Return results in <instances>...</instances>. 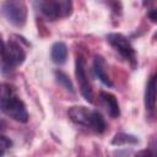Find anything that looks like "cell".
<instances>
[{"label":"cell","mask_w":157,"mask_h":157,"mask_svg":"<svg viewBox=\"0 0 157 157\" xmlns=\"http://www.w3.org/2000/svg\"><path fill=\"white\" fill-rule=\"evenodd\" d=\"M148 17L152 20V21H157V9H153L148 12Z\"/></svg>","instance_id":"cell-16"},{"label":"cell","mask_w":157,"mask_h":157,"mask_svg":"<svg viewBox=\"0 0 157 157\" xmlns=\"http://www.w3.org/2000/svg\"><path fill=\"white\" fill-rule=\"evenodd\" d=\"M135 157H157V142L151 148H146L137 152Z\"/></svg>","instance_id":"cell-14"},{"label":"cell","mask_w":157,"mask_h":157,"mask_svg":"<svg viewBox=\"0 0 157 157\" xmlns=\"http://www.w3.org/2000/svg\"><path fill=\"white\" fill-rule=\"evenodd\" d=\"M40 13L49 21H55L71 15L72 2L69 0H47L34 4Z\"/></svg>","instance_id":"cell-4"},{"label":"cell","mask_w":157,"mask_h":157,"mask_svg":"<svg viewBox=\"0 0 157 157\" xmlns=\"http://www.w3.org/2000/svg\"><path fill=\"white\" fill-rule=\"evenodd\" d=\"M11 145H12V141L7 137V136H5V135H1L0 136V148H1V157H4L5 156V153H6V151L11 147Z\"/></svg>","instance_id":"cell-15"},{"label":"cell","mask_w":157,"mask_h":157,"mask_svg":"<svg viewBox=\"0 0 157 157\" xmlns=\"http://www.w3.org/2000/svg\"><path fill=\"white\" fill-rule=\"evenodd\" d=\"M1 13L15 27H23L27 22V5L20 0H7L1 4Z\"/></svg>","instance_id":"cell-5"},{"label":"cell","mask_w":157,"mask_h":157,"mask_svg":"<svg viewBox=\"0 0 157 157\" xmlns=\"http://www.w3.org/2000/svg\"><path fill=\"white\" fill-rule=\"evenodd\" d=\"M107 40L128 63L131 64L132 67L136 66L137 59H136L135 49L125 36L120 33H109L107 36Z\"/></svg>","instance_id":"cell-6"},{"label":"cell","mask_w":157,"mask_h":157,"mask_svg":"<svg viewBox=\"0 0 157 157\" xmlns=\"http://www.w3.org/2000/svg\"><path fill=\"white\" fill-rule=\"evenodd\" d=\"M93 71H94V75L98 77V80L103 85H105L108 87L113 86V82H112V80H110V77H109V75L107 72V63H105L103 56L94 55V59H93Z\"/></svg>","instance_id":"cell-9"},{"label":"cell","mask_w":157,"mask_h":157,"mask_svg":"<svg viewBox=\"0 0 157 157\" xmlns=\"http://www.w3.org/2000/svg\"><path fill=\"white\" fill-rule=\"evenodd\" d=\"M157 99V70L150 76L145 90V107L147 110H153Z\"/></svg>","instance_id":"cell-8"},{"label":"cell","mask_w":157,"mask_h":157,"mask_svg":"<svg viewBox=\"0 0 157 157\" xmlns=\"http://www.w3.org/2000/svg\"><path fill=\"white\" fill-rule=\"evenodd\" d=\"M75 75H76V80L80 87V92L82 94V97L88 102L92 103L93 102V91L91 87V83L88 81L87 74H86V63H85V58L81 54H77L76 56V61H75Z\"/></svg>","instance_id":"cell-7"},{"label":"cell","mask_w":157,"mask_h":157,"mask_svg":"<svg viewBox=\"0 0 157 157\" xmlns=\"http://www.w3.org/2000/svg\"><path fill=\"white\" fill-rule=\"evenodd\" d=\"M54 75H55L56 81L59 82V85H61L66 91L74 92V85H72L70 77H69L65 72H63V71H60V70H56V71L54 72Z\"/></svg>","instance_id":"cell-13"},{"label":"cell","mask_w":157,"mask_h":157,"mask_svg":"<svg viewBox=\"0 0 157 157\" xmlns=\"http://www.w3.org/2000/svg\"><path fill=\"white\" fill-rule=\"evenodd\" d=\"M25 59H26V52L17 42L12 39H9L7 42L2 40V49H1L2 72L11 71L17 66L22 65Z\"/></svg>","instance_id":"cell-3"},{"label":"cell","mask_w":157,"mask_h":157,"mask_svg":"<svg viewBox=\"0 0 157 157\" xmlns=\"http://www.w3.org/2000/svg\"><path fill=\"white\" fill-rule=\"evenodd\" d=\"M139 142V139L135 135L126 134V132H118L112 139V144L115 146H123V145H136Z\"/></svg>","instance_id":"cell-12"},{"label":"cell","mask_w":157,"mask_h":157,"mask_svg":"<svg viewBox=\"0 0 157 157\" xmlns=\"http://www.w3.org/2000/svg\"><path fill=\"white\" fill-rule=\"evenodd\" d=\"M0 107L1 112L10 117L11 119L18 123H27L28 121V112L26 104L20 98L16 92V88L10 83L1 85V94H0Z\"/></svg>","instance_id":"cell-1"},{"label":"cell","mask_w":157,"mask_h":157,"mask_svg":"<svg viewBox=\"0 0 157 157\" xmlns=\"http://www.w3.org/2000/svg\"><path fill=\"white\" fill-rule=\"evenodd\" d=\"M50 58L53 60V63L61 65L66 61L67 58V47L64 42H55L52 45L50 49Z\"/></svg>","instance_id":"cell-11"},{"label":"cell","mask_w":157,"mask_h":157,"mask_svg":"<svg viewBox=\"0 0 157 157\" xmlns=\"http://www.w3.org/2000/svg\"><path fill=\"white\" fill-rule=\"evenodd\" d=\"M67 117L72 123L85 126L97 134H102L105 130V121L102 114L97 110L88 109L83 105H74L69 108Z\"/></svg>","instance_id":"cell-2"},{"label":"cell","mask_w":157,"mask_h":157,"mask_svg":"<svg viewBox=\"0 0 157 157\" xmlns=\"http://www.w3.org/2000/svg\"><path fill=\"white\" fill-rule=\"evenodd\" d=\"M99 99L102 102V104L104 105V108L107 109L108 114L112 118H118L120 115V108H119V103L118 99L114 94L109 93V92H101L99 93Z\"/></svg>","instance_id":"cell-10"}]
</instances>
